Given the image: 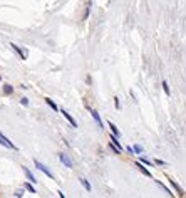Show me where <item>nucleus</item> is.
Returning <instances> with one entry per match:
<instances>
[{
    "label": "nucleus",
    "mask_w": 186,
    "mask_h": 198,
    "mask_svg": "<svg viewBox=\"0 0 186 198\" xmlns=\"http://www.w3.org/2000/svg\"><path fill=\"white\" fill-rule=\"evenodd\" d=\"M81 185H82V186H84V188H86V190H87V191H91V190H92V186H91V183H89V181H87V180H86V178H81Z\"/></svg>",
    "instance_id": "11"
},
{
    "label": "nucleus",
    "mask_w": 186,
    "mask_h": 198,
    "mask_svg": "<svg viewBox=\"0 0 186 198\" xmlns=\"http://www.w3.org/2000/svg\"><path fill=\"white\" fill-rule=\"evenodd\" d=\"M91 114H92V118L96 119V123H97V126H99V128H104V126H103V119H101V116H99V113H97V111H94V109H91Z\"/></svg>",
    "instance_id": "8"
},
{
    "label": "nucleus",
    "mask_w": 186,
    "mask_h": 198,
    "mask_svg": "<svg viewBox=\"0 0 186 198\" xmlns=\"http://www.w3.org/2000/svg\"><path fill=\"white\" fill-rule=\"evenodd\" d=\"M163 89H164V92H166V96H171V91H169V86H168V82L166 81H163Z\"/></svg>",
    "instance_id": "16"
},
{
    "label": "nucleus",
    "mask_w": 186,
    "mask_h": 198,
    "mask_svg": "<svg viewBox=\"0 0 186 198\" xmlns=\"http://www.w3.org/2000/svg\"><path fill=\"white\" fill-rule=\"evenodd\" d=\"M133 148H134V153H138V155H141V153H143V148H141L139 144H134Z\"/></svg>",
    "instance_id": "18"
},
{
    "label": "nucleus",
    "mask_w": 186,
    "mask_h": 198,
    "mask_svg": "<svg viewBox=\"0 0 186 198\" xmlns=\"http://www.w3.org/2000/svg\"><path fill=\"white\" fill-rule=\"evenodd\" d=\"M22 170H23V173H25V176H27L29 180H30V183H35L37 180H35V176H34L32 173H30V170H29L27 166H22Z\"/></svg>",
    "instance_id": "9"
},
{
    "label": "nucleus",
    "mask_w": 186,
    "mask_h": 198,
    "mask_svg": "<svg viewBox=\"0 0 186 198\" xmlns=\"http://www.w3.org/2000/svg\"><path fill=\"white\" fill-rule=\"evenodd\" d=\"M45 103L49 104V106H51V108L54 109V111H56V113H57V111H59V108H57V104L54 103V101H52V99H49V98H47V99H45Z\"/></svg>",
    "instance_id": "13"
},
{
    "label": "nucleus",
    "mask_w": 186,
    "mask_h": 198,
    "mask_svg": "<svg viewBox=\"0 0 186 198\" xmlns=\"http://www.w3.org/2000/svg\"><path fill=\"white\" fill-rule=\"evenodd\" d=\"M91 5H92V4H91V2H89V4H87V9H86V14H84V17H82L84 20L87 19V17H89V14H91Z\"/></svg>",
    "instance_id": "17"
},
{
    "label": "nucleus",
    "mask_w": 186,
    "mask_h": 198,
    "mask_svg": "<svg viewBox=\"0 0 186 198\" xmlns=\"http://www.w3.org/2000/svg\"><path fill=\"white\" fill-rule=\"evenodd\" d=\"M154 163H156V165H161V166H163V165H166V163H164L163 160H154Z\"/></svg>",
    "instance_id": "23"
},
{
    "label": "nucleus",
    "mask_w": 186,
    "mask_h": 198,
    "mask_svg": "<svg viewBox=\"0 0 186 198\" xmlns=\"http://www.w3.org/2000/svg\"><path fill=\"white\" fill-rule=\"evenodd\" d=\"M61 114L64 116L65 119H67V121H69V123H70V126H72V128H77V121H75V119L72 118V116H70V114L67 113V111H61Z\"/></svg>",
    "instance_id": "5"
},
{
    "label": "nucleus",
    "mask_w": 186,
    "mask_h": 198,
    "mask_svg": "<svg viewBox=\"0 0 186 198\" xmlns=\"http://www.w3.org/2000/svg\"><path fill=\"white\" fill-rule=\"evenodd\" d=\"M20 103H22V106H29V99L27 98H22V99H20Z\"/></svg>",
    "instance_id": "22"
},
{
    "label": "nucleus",
    "mask_w": 186,
    "mask_h": 198,
    "mask_svg": "<svg viewBox=\"0 0 186 198\" xmlns=\"http://www.w3.org/2000/svg\"><path fill=\"white\" fill-rule=\"evenodd\" d=\"M109 128H111L112 134H116V136H119V129L116 128V124H114V123H109Z\"/></svg>",
    "instance_id": "15"
},
{
    "label": "nucleus",
    "mask_w": 186,
    "mask_h": 198,
    "mask_svg": "<svg viewBox=\"0 0 186 198\" xmlns=\"http://www.w3.org/2000/svg\"><path fill=\"white\" fill-rule=\"evenodd\" d=\"M136 166H138V170L144 175V176H149V178H151V171L146 170V166H144V163H143V161H141V163H136Z\"/></svg>",
    "instance_id": "7"
},
{
    "label": "nucleus",
    "mask_w": 186,
    "mask_h": 198,
    "mask_svg": "<svg viewBox=\"0 0 186 198\" xmlns=\"http://www.w3.org/2000/svg\"><path fill=\"white\" fill-rule=\"evenodd\" d=\"M25 188H27L29 191H30V193H35V188H34V186H32L30 183H25Z\"/></svg>",
    "instance_id": "19"
},
{
    "label": "nucleus",
    "mask_w": 186,
    "mask_h": 198,
    "mask_svg": "<svg viewBox=\"0 0 186 198\" xmlns=\"http://www.w3.org/2000/svg\"><path fill=\"white\" fill-rule=\"evenodd\" d=\"M141 161H143L144 165H148V166H153V161H151V160H148V158H141Z\"/></svg>",
    "instance_id": "20"
},
{
    "label": "nucleus",
    "mask_w": 186,
    "mask_h": 198,
    "mask_svg": "<svg viewBox=\"0 0 186 198\" xmlns=\"http://www.w3.org/2000/svg\"><path fill=\"white\" fill-rule=\"evenodd\" d=\"M114 106H116V109H121V103H119L117 98H114Z\"/></svg>",
    "instance_id": "21"
},
{
    "label": "nucleus",
    "mask_w": 186,
    "mask_h": 198,
    "mask_svg": "<svg viewBox=\"0 0 186 198\" xmlns=\"http://www.w3.org/2000/svg\"><path fill=\"white\" fill-rule=\"evenodd\" d=\"M156 183H158L159 186H161V188L164 190V193H168V195H169V197H173V195H174V193H171V190L168 188V186H164V183H161V181H159V180H156Z\"/></svg>",
    "instance_id": "12"
},
{
    "label": "nucleus",
    "mask_w": 186,
    "mask_h": 198,
    "mask_svg": "<svg viewBox=\"0 0 186 198\" xmlns=\"http://www.w3.org/2000/svg\"><path fill=\"white\" fill-rule=\"evenodd\" d=\"M12 92H14V87H12L10 84H4V94L5 96H10Z\"/></svg>",
    "instance_id": "10"
},
{
    "label": "nucleus",
    "mask_w": 186,
    "mask_h": 198,
    "mask_svg": "<svg viewBox=\"0 0 186 198\" xmlns=\"http://www.w3.org/2000/svg\"><path fill=\"white\" fill-rule=\"evenodd\" d=\"M10 47L14 49V51H15V54H17V56H19L20 59H22V61H25V57H27V54H25V52H23L22 49H20L19 45H17V44H10Z\"/></svg>",
    "instance_id": "4"
},
{
    "label": "nucleus",
    "mask_w": 186,
    "mask_h": 198,
    "mask_svg": "<svg viewBox=\"0 0 186 198\" xmlns=\"http://www.w3.org/2000/svg\"><path fill=\"white\" fill-rule=\"evenodd\" d=\"M0 144H4V146H5V148H9V150H14V151L17 150V146H15V144H14L12 141H10V139H9L7 136H4L2 133H0Z\"/></svg>",
    "instance_id": "2"
},
{
    "label": "nucleus",
    "mask_w": 186,
    "mask_h": 198,
    "mask_svg": "<svg viewBox=\"0 0 186 198\" xmlns=\"http://www.w3.org/2000/svg\"><path fill=\"white\" fill-rule=\"evenodd\" d=\"M169 183H171V186H173V188L176 190V193L179 195V197H185V191H183V190H181V186H179V185H178L176 181H174V180H171V178H169Z\"/></svg>",
    "instance_id": "6"
},
{
    "label": "nucleus",
    "mask_w": 186,
    "mask_h": 198,
    "mask_svg": "<svg viewBox=\"0 0 186 198\" xmlns=\"http://www.w3.org/2000/svg\"><path fill=\"white\" fill-rule=\"evenodd\" d=\"M111 143H114V144H116V146L119 148V150H122V146L119 144V139H117V136H116V134H112V136H111Z\"/></svg>",
    "instance_id": "14"
},
{
    "label": "nucleus",
    "mask_w": 186,
    "mask_h": 198,
    "mask_svg": "<svg viewBox=\"0 0 186 198\" xmlns=\"http://www.w3.org/2000/svg\"><path fill=\"white\" fill-rule=\"evenodd\" d=\"M34 165L37 166V170H39V171H42V173L45 175V176H49L51 180H54V175H52V171L49 170V168H47V166L44 165V163H40V161H37V160H34Z\"/></svg>",
    "instance_id": "1"
},
{
    "label": "nucleus",
    "mask_w": 186,
    "mask_h": 198,
    "mask_svg": "<svg viewBox=\"0 0 186 198\" xmlns=\"http://www.w3.org/2000/svg\"><path fill=\"white\" fill-rule=\"evenodd\" d=\"M57 156H59V160L62 161V165H64V166H67V168H72V161H70V158L65 155V153H59Z\"/></svg>",
    "instance_id": "3"
}]
</instances>
